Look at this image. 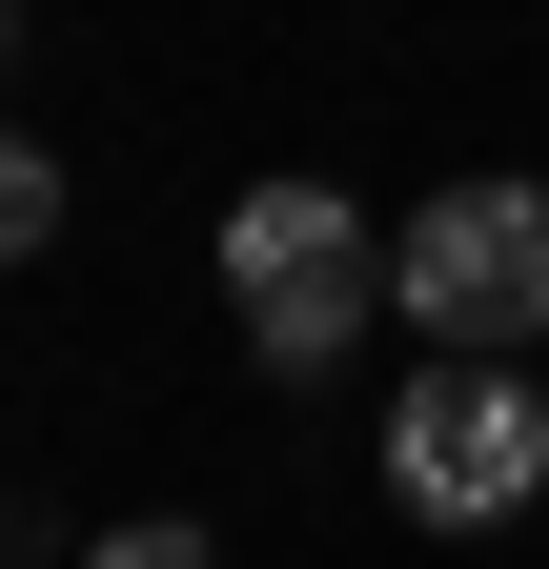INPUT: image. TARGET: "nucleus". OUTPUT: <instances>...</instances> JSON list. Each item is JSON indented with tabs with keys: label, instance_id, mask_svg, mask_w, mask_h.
I'll use <instances>...</instances> for the list:
<instances>
[{
	"label": "nucleus",
	"instance_id": "nucleus-3",
	"mask_svg": "<svg viewBox=\"0 0 549 569\" xmlns=\"http://www.w3.org/2000/svg\"><path fill=\"white\" fill-rule=\"evenodd\" d=\"M387 488H407V529H509V509H549V387L529 367H407Z\"/></svg>",
	"mask_w": 549,
	"mask_h": 569
},
{
	"label": "nucleus",
	"instance_id": "nucleus-2",
	"mask_svg": "<svg viewBox=\"0 0 549 569\" xmlns=\"http://www.w3.org/2000/svg\"><path fill=\"white\" fill-rule=\"evenodd\" d=\"M224 306L264 367H347V326H387V244H367V203L347 183H244L224 203Z\"/></svg>",
	"mask_w": 549,
	"mask_h": 569
},
{
	"label": "nucleus",
	"instance_id": "nucleus-6",
	"mask_svg": "<svg viewBox=\"0 0 549 569\" xmlns=\"http://www.w3.org/2000/svg\"><path fill=\"white\" fill-rule=\"evenodd\" d=\"M0 41H21V21H0Z\"/></svg>",
	"mask_w": 549,
	"mask_h": 569
},
{
	"label": "nucleus",
	"instance_id": "nucleus-1",
	"mask_svg": "<svg viewBox=\"0 0 549 569\" xmlns=\"http://www.w3.org/2000/svg\"><path fill=\"white\" fill-rule=\"evenodd\" d=\"M387 326H428V367H509L549 326V183H448L387 224Z\"/></svg>",
	"mask_w": 549,
	"mask_h": 569
},
{
	"label": "nucleus",
	"instance_id": "nucleus-4",
	"mask_svg": "<svg viewBox=\"0 0 549 569\" xmlns=\"http://www.w3.org/2000/svg\"><path fill=\"white\" fill-rule=\"evenodd\" d=\"M41 244H61V163L0 122V264H41Z\"/></svg>",
	"mask_w": 549,
	"mask_h": 569
},
{
	"label": "nucleus",
	"instance_id": "nucleus-5",
	"mask_svg": "<svg viewBox=\"0 0 549 569\" xmlns=\"http://www.w3.org/2000/svg\"><path fill=\"white\" fill-rule=\"evenodd\" d=\"M82 569H224V549H203V529H183V509H143V529H102V549H82Z\"/></svg>",
	"mask_w": 549,
	"mask_h": 569
}]
</instances>
